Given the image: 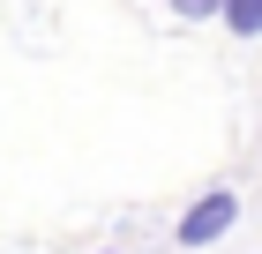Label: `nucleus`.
<instances>
[{"instance_id": "nucleus-1", "label": "nucleus", "mask_w": 262, "mask_h": 254, "mask_svg": "<svg viewBox=\"0 0 262 254\" xmlns=\"http://www.w3.org/2000/svg\"><path fill=\"white\" fill-rule=\"evenodd\" d=\"M232 224H240V195H232V187H210V195H195V202L180 210L172 239H180V247H217Z\"/></svg>"}, {"instance_id": "nucleus-2", "label": "nucleus", "mask_w": 262, "mask_h": 254, "mask_svg": "<svg viewBox=\"0 0 262 254\" xmlns=\"http://www.w3.org/2000/svg\"><path fill=\"white\" fill-rule=\"evenodd\" d=\"M217 22L232 30V38H262V0H225Z\"/></svg>"}]
</instances>
